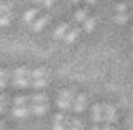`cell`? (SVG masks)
I'll use <instances>...</instances> for the list:
<instances>
[{
    "instance_id": "cell-19",
    "label": "cell",
    "mask_w": 133,
    "mask_h": 130,
    "mask_svg": "<svg viewBox=\"0 0 133 130\" xmlns=\"http://www.w3.org/2000/svg\"><path fill=\"white\" fill-rule=\"evenodd\" d=\"M30 101V95H17L16 97V106H26V102Z\"/></svg>"
},
{
    "instance_id": "cell-10",
    "label": "cell",
    "mask_w": 133,
    "mask_h": 130,
    "mask_svg": "<svg viewBox=\"0 0 133 130\" xmlns=\"http://www.w3.org/2000/svg\"><path fill=\"white\" fill-rule=\"evenodd\" d=\"M12 113H14V116H17V118H23V116L30 115V109H28V106H16L14 109H12Z\"/></svg>"
},
{
    "instance_id": "cell-28",
    "label": "cell",
    "mask_w": 133,
    "mask_h": 130,
    "mask_svg": "<svg viewBox=\"0 0 133 130\" xmlns=\"http://www.w3.org/2000/svg\"><path fill=\"white\" fill-rule=\"evenodd\" d=\"M4 111H5V106H2V104H0V113H4Z\"/></svg>"
},
{
    "instance_id": "cell-22",
    "label": "cell",
    "mask_w": 133,
    "mask_h": 130,
    "mask_svg": "<svg viewBox=\"0 0 133 130\" xmlns=\"http://www.w3.org/2000/svg\"><path fill=\"white\" fill-rule=\"evenodd\" d=\"M10 21V16H0V28L2 26H7Z\"/></svg>"
},
{
    "instance_id": "cell-4",
    "label": "cell",
    "mask_w": 133,
    "mask_h": 130,
    "mask_svg": "<svg viewBox=\"0 0 133 130\" xmlns=\"http://www.w3.org/2000/svg\"><path fill=\"white\" fill-rule=\"evenodd\" d=\"M28 109H30V113H33V115L42 116V115L47 113L49 106H47V104H31V106H28Z\"/></svg>"
},
{
    "instance_id": "cell-25",
    "label": "cell",
    "mask_w": 133,
    "mask_h": 130,
    "mask_svg": "<svg viewBox=\"0 0 133 130\" xmlns=\"http://www.w3.org/2000/svg\"><path fill=\"white\" fill-rule=\"evenodd\" d=\"M100 130H116V128H114L112 125H104V127H102Z\"/></svg>"
},
{
    "instance_id": "cell-16",
    "label": "cell",
    "mask_w": 133,
    "mask_h": 130,
    "mask_svg": "<svg viewBox=\"0 0 133 130\" xmlns=\"http://www.w3.org/2000/svg\"><path fill=\"white\" fill-rule=\"evenodd\" d=\"M47 78H38V80H31V85L35 87V89H43V87H47Z\"/></svg>"
},
{
    "instance_id": "cell-21",
    "label": "cell",
    "mask_w": 133,
    "mask_h": 130,
    "mask_svg": "<svg viewBox=\"0 0 133 130\" xmlns=\"http://www.w3.org/2000/svg\"><path fill=\"white\" fill-rule=\"evenodd\" d=\"M130 5L128 4H118V7H116V9H118V14H126V9H128Z\"/></svg>"
},
{
    "instance_id": "cell-13",
    "label": "cell",
    "mask_w": 133,
    "mask_h": 130,
    "mask_svg": "<svg viewBox=\"0 0 133 130\" xmlns=\"http://www.w3.org/2000/svg\"><path fill=\"white\" fill-rule=\"evenodd\" d=\"M14 4H9V2H5V4H0V16H10V10H12Z\"/></svg>"
},
{
    "instance_id": "cell-9",
    "label": "cell",
    "mask_w": 133,
    "mask_h": 130,
    "mask_svg": "<svg viewBox=\"0 0 133 130\" xmlns=\"http://www.w3.org/2000/svg\"><path fill=\"white\" fill-rule=\"evenodd\" d=\"M78 35H79V28H78V26H76V28H69V31L64 35V40L71 44V42L76 40V36H78Z\"/></svg>"
},
{
    "instance_id": "cell-32",
    "label": "cell",
    "mask_w": 133,
    "mask_h": 130,
    "mask_svg": "<svg viewBox=\"0 0 133 130\" xmlns=\"http://www.w3.org/2000/svg\"><path fill=\"white\" fill-rule=\"evenodd\" d=\"M131 30H133V28H131Z\"/></svg>"
},
{
    "instance_id": "cell-7",
    "label": "cell",
    "mask_w": 133,
    "mask_h": 130,
    "mask_svg": "<svg viewBox=\"0 0 133 130\" xmlns=\"http://www.w3.org/2000/svg\"><path fill=\"white\" fill-rule=\"evenodd\" d=\"M52 130H66L64 127V115L62 113H57L54 116V128Z\"/></svg>"
},
{
    "instance_id": "cell-8",
    "label": "cell",
    "mask_w": 133,
    "mask_h": 130,
    "mask_svg": "<svg viewBox=\"0 0 133 130\" xmlns=\"http://www.w3.org/2000/svg\"><path fill=\"white\" fill-rule=\"evenodd\" d=\"M47 21H49V16L47 14H43V16H40L38 19L33 23V30L35 31H40V30H43V26L47 24Z\"/></svg>"
},
{
    "instance_id": "cell-31",
    "label": "cell",
    "mask_w": 133,
    "mask_h": 130,
    "mask_svg": "<svg viewBox=\"0 0 133 130\" xmlns=\"http://www.w3.org/2000/svg\"><path fill=\"white\" fill-rule=\"evenodd\" d=\"M7 130H14V128H7Z\"/></svg>"
},
{
    "instance_id": "cell-1",
    "label": "cell",
    "mask_w": 133,
    "mask_h": 130,
    "mask_svg": "<svg viewBox=\"0 0 133 130\" xmlns=\"http://www.w3.org/2000/svg\"><path fill=\"white\" fill-rule=\"evenodd\" d=\"M76 97V90L74 89H68V90H62L57 99V104H59L61 109H71L73 106V99Z\"/></svg>"
},
{
    "instance_id": "cell-17",
    "label": "cell",
    "mask_w": 133,
    "mask_h": 130,
    "mask_svg": "<svg viewBox=\"0 0 133 130\" xmlns=\"http://www.w3.org/2000/svg\"><path fill=\"white\" fill-rule=\"evenodd\" d=\"M128 19H130V12H126V14H116V17H114V21L118 24H124Z\"/></svg>"
},
{
    "instance_id": "cell-30",
    "label": "cell",
    "mask_w": 133,
    "mask_h": 130,
    "mask_svg": "<svg viewBox=\"0 0 133 130\" xmlns=\"http://www.w3.org/2000/svg\"><path fill=\"white\" fill-rule=\"evenodd\" d=\"M92 130H100V127H97V125H95V127H94V128H92Z\"/></svg>"
},
{
    "instance_id": "cell-27",
    "label": "cell",
    "mask_w": 133,
    "mask_h": 130,
    "mask_svg": "<svg viewBox=\"0 0 133 130\" xmlns=\"http://www.w3.org/2000/svg\"><path fill=\"white\" fill-rule=\"evenodd\" d=\"M42 5H45V7H52V5H54V2H43Z\"/></svg>"
},
{
    "instance_id": "cell-3",
    "label": "cell",
    "mask_w": 133,
    "mask_h": 130,
    "mask_svg": "<svg viewBox=\"0 0 133 130\" xmlns=\"http://www.w3.org/2000/svg\"><path fill=\"white\" fill-rule=\"evenodd\" d=\"M102 113H104V120L105 125H111L116 120V108L112 104H102Z\"/></svg>"
},
{
    "instance_id": "cell-20",
    "label": "cell",
    "mask_w": 133,
    "mask_h": 130,
    "mask_svg": "<svg viewBox=\"0 0 133 130\" xmlns=\"http://www.w3.org/2000/svg\"><path fill=\"white\" fill-rule=\"evenodd\" d=\"M83 24H85V30H87V31H92V30H94V26H95V17H87Z\"/></svg>"
},
{
    "instance_id": "cell-5",
    "label": "cell",
    "mask_w": 133,
    "mask_h": 130,
    "mask_svg": "<svg viewBox=\"0 0 133 130\" xmlns=\"http://www.w3.org/2000/svg\"><path fill=\"white\" fill-rule=\"evenodd\" d=\"M92 120L95 123H100L104 120V113H102V104H95L94 106V111H92Z\"/></svg>"
},
{
    "instance_id": "cell-24",
    "label": "cell",
    "mask_w": 133,
    "mask_h": 130,
    "mask_svg": "<svg viewBox=\"0 0 133 130\" xmlns=\"http://www.w3.org/2000/svg\"><path fill=\"white\" fill-rule=\"evenodd\" d=\"M0 104L2 106L7 104V97H5V94H0Z\"/></svg>"
},
{
    "instance_id": "cell-6",
    "label": "cell",
    "mask_w": 133,
    "mask_h": 130,
    "mask_svg": "<svg viewBox=\"0 0 133 130\" xmlns=\"http://www.w3.org/2000/svg\"><path fill=\"white\" fill-rule=\"evenodd\" d=\"M47 70H45L43 66H40V68H36V70L30 71V78L31 80H38V78H47Z\"/></svg>"
},
{
    "instance_id": "cell-23",
    "label": "cell",
    "mask_w": 133,
    "mask_h": 130,
    "mask_svg": "<svg viewBox=\"0 0 133 130\" xmlns=\"http://www.w3.org/2000/svg\"><path fill=\"white\" fill-rule=\"evenodd\" d=\"M7 75H9V73H7V70L0 68V78H2V80H7Z\"/></svg>"
},
{
    "instance_id": "cell-2",
    "label": "cell",
    "mask_w": 133,
    "mask_h": 130,
    "mask_svg": "<svg viewBox=\"0 0 133 130\" xmlns=\"http://www.w3.org/2000/svg\"><path fill=\"white\" fill-rule=\"evenodd\" d=\"M87 102H88L87 94H76V97L73 99V106H71V109H73L74 113H81V111L85 109Z\"/></svg>"
},
{
    "instance_id": "cell-12",
    "label": "cell",
    "mask_w": 133,
    "mask_h": 130,
    "mask_svg": "<svg viewBox=\"0 0 133 130\" xmlns=\"http://www.w3.org/2000/svg\"><path fill=\"white\" fill-rule=\"evenodd\" d=\"M30 101L33 104H47V95L45 94H36V95H30Z\"/></svg>"
},
{
    "instance_id": "cell-14",
    "label": "cell",
    "mask_w": 133,
    "mask_h": 130,
    "mask_svg": "<svg viewBox=\"0 0 133 130\" xmlns=\"http://www.w3.org/2000/svg\"><path fill=\"white\" fill-rule=\"evenodd\" d=\"M38 16V10L36 9H30V10H26V14H24V21L26 23H31V21L35 19Z\"/></svg>"
},
{
    "instance_id": "cell-11",
    "label": "cell",
    "mask_w": 133,
    "mask_h": 130,
    "mask_svg": "<svg viewBox=\"0 0 133 130\" xmlns=\"http://www.w3.org/2000/svg\"><path fill=\"white\" fill-rule=\"evenodd\" d=\"M69 28H71V26H69L68 23H62V24H61L59 28L55 30L54 36H55V38H64V35H66V33H68V31H69Z\"/></svg>"
},
{
    "instance_id": "cell-18",
    "label": "cell",
    "mask_w": 133,
    "mask_h": 130,
    "mask_svg": "<svg viewBox=\"0 0 133 130\" xmlns=\"http://www.w3.org/2000/svg\"><path fill=\"white\" fill-rule=\"evenodd\" d=\"M88 16H87V10L81 9V10H76V14H74V19L79 21V23H85V19H87Z\"/></svg>"
},
{
    "instance_id": "cell-29",
    "label": "cell",
    "mask_w": 133,
    "mask_h": 130,
    "mask_svg": "<svg viewBox=\"0 0 133 130\" xmlns=\"http://www.w3.org/2000/svg\"><path fill=\"white\" fill-rule=\"evenodd\" d=\"M5 128V125H4V121H0V130H4Z\"/></svg>"
},
{
    "instance_id": "cell-15",
    "label": "cell",
    "mask_w": 133,
    "mask_h": 130,
    "mask_svg": "<svg viewBox=\"0 0 133 130\" xmlns=\"http://www.w3.org/2000/svg\"><path fill=\"white\" fill-rule=\"evenodd\" d=\"M14 85L16 87H30L31 80L30 78H14Z\"/></svg>"
},
{
    "instance_id": "cell-26",
    "label": "cell",
    "mask_w": 133,
    "mask_h": 130,
    "mask_svg": "<svg viewBox=\"0 0 133 130\" xmlns=\"http://www.w3.org/2000/svg\"><path fill=\"white\" fill-rule=\"evenodd\" d=\"M5 85H7V80H2V78H0V89H4Z\"/></svg>"
}]
</instances>
